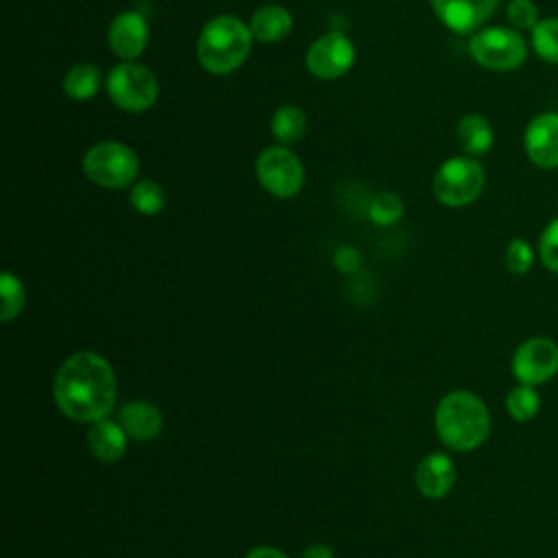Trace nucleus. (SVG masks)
I'll list each match as a JSON object with an SVG mask.
<instances>
[{"label":"nucleus","instance_id":"obj_1","mask_svg":"<svg viewBox=\"0 0 558 558\" xmlns=\"http://www.w3.org/2000/svg\"><path fill=\"white\" fill-rule=\"evenodd\" d=\"M54 401L59 410L81 423L107 418L116 405V375L105 357L94 351L70 355L54 377Z\"/></svg>","mask_w":558,"mask_h":558},{"label":"nucleus","instance_id":"obj_2","mask_svg":"<svg viewBox=\"0 0 558 558\" xmlns=\"http://www.w3.org/2000/svg\"><path fill=\"white\" fill-rule=\"evenodd\" d=\"M436 432L456 451L477 449L490 434L486 403L471 390L447 392L436 408Z\"/></svg>","mask_w":558,"mask_h":558},{"label":"nucleus","instance_id":"obj_3","mask_svg":"<svg viewBox=\"0 0 558 558\" xmlns=\"http://www.w3.org/2000/svg\"><path fill=\"white\" fill-rule=\"evenodd\" d=\"M251 44L253 35L248 24L235 15H216L198 35L196 57L207 72L229 74L246 61Z\"/></svg>","mask_w":558,"mask_h":558},{"label":"nucleus","instance_id":"obj_4","mask_svg":"<svg viewBox=\"0 0 558 558\" xmlns=\"http://www.w3.org/2000/svg\"><path fill=\"white\" fill-rule=\"evenodd\" d=\"M469 54L486 70L510 72L525 63L527 44L517 28L488 26L471 35Z\"/></svg>","mask_w":558,"mask_h":558},{"label":"nucleus","instance_id":"obj_5","mask_svg":"<svg viewBox=\"0 0 558 558\" xmlns=\"http://www.w3.org/2000/svg\"><path fill=\"white\" fill-rule=\"evenodd\" d=\"M140 170V159L137 155L120 142H98L87 153L83 155V172L85 177L109 190H120L126 187L129 183L135 181Z\"/></svg>","mask_w":558,"mask_h":558},{"label":"nucleus","instance_id":"obj_6","mask_svg":"<svg viewBox=\"0 0 558 558\" xmlns=\"http://www.w3.org/2000/svg\"><path fill=\"white\" fill-rule=\"evenodd\" d=\"M107 94L122 111L140 113L155 105L159 96L157 76L142 63L122 61L107 74Z\"/></svg>","mask_w":558,"mask_h":558},{"label":"nucleus","instance_id":"obj_7","mask_svg":"<svg viewBox=\"0 0 558 558\" xmlns=\"http://www.w3.org/2000/svg\"><path fill=\"white\" fill-rule=\"evenodd\" d=\"M486 172L473 157H451L434 174V196L447 207L471 205L484 190Z\"/></svg>","mask_w":558,"mask_h":558},{"label":"nucleus","instance_id":"obj_8","mask_svg":"<svg viewBox=\"0 0 558 558\" xmlns=\"http://www.w3.org/2000/svg\"><path fill=\"white\" fill-rule=\"evenodd\" d=\"M255 174L262 187L277 198L296 196L305 181L301 159L286 146L264 148L255 159Z\"/></svg>","mask_w":558,"mask_h":558},{"label":"nucleus","instance_id":"obj_9","mask_svg":"<svg viewBox=\"0 0 558 558\" xmlns=\"http://www.w3.org/2000/svg\"><path fill=\"white\" fill-rule=\"evenodd\" d=\"M510 368L519 384L541 386L558 373V344L547 336L527 338L514 349Z\"/></svg>","mask_w":558,"mask_h":558},{"label":"nucleus","instance_id":"obj_10","mask_svg":"<svg viewBox=\"0 0 558 558\" xmlns=\"http://www.w3.org/2000/svg\"><path fill=\"white\" fill-rule=\"evenodd\" d=\"M353 61H355V48L349 41V37H344L338 31L320 35L307 48V54H305V65L310 74L323 81H331L347 74Z\"/></svg>","mask_w":558,"mask_h":558},{"label":"nucleus","instance_id":"obj_11","mask_svg":"<svg viewBox=\"0 0 558 558\" xmlns=\"http://www.w3.org/2000/svg\"><path fill=\"white\" fill-rule=\"evenodd\" d=\"M499 0H432L436 17L453 33L473 35L495 13Z\"/></svg>","mask_w":558,"mask_h":558},{"label":"nucleus","instance_id":"obj_12","mask_svg":"<svg viewBox=\"0 0 558 558\" xmlns=\"http://www.w3.org/2000/svg\"><path fill=\"white\" fill-rule=\"evenodd\" d=\"M527 159L538 168H558V113L545 111L534 116L523 133Z\"/></svg>","mask_w":558,"mask_h":558},{"label":"nucleus","instance_id":"obj_13","mask_svg":"<svg viewBox=\"0 0 558 558\" xmlns=\"http://www.w3.org/2000/svg\"><path fill=\"white\" fill-rule=\"evenodd\" d=\"M109 48L122 61L137 59L148 44V24L137 11L118 13L107 31Z\"/></svg>","mask_w":558,"mask_h":558},{"label":"nucleus","instance_id":"obj_14","mask_svg":"<svg viewBox=\"0 0 558 558\" xmlns=\"http://www.w3.org/2000/svg\"><path fill=\"white\" fill-rule=\"evenodd\" d=\"M414 482L427 499H442L456 484V466L449 456L429 453L418 462Z\"/></svg>","mask_w":558,"mask_h":558},{"label":"nucleus","instance_id":"obj_15","mask_svg":"<svg viewBox=\"0 0 558 558\" xmlns=\"http://www.w3.org/2000/svg\"><path fill=\"white\" fill-rule=\"evenodd\" d=\"M118 423L135 440H153L163 425L161 412L148 401H129L118 412Z\"/></svg>","mask_w":558,"mask_h":558},{"label":"nucleus","instance_id":"obj_16","mask_svg":"<svg viewBox=\"0 0 558 558\" xmlns=\"http://www.w3.org/2000/svg\"><path fill=\"white\" fill-rule=\"evenodd\" d=\"M126 432L120 423L100 418L87 432V445L92 453L107 464L118 462L126 453Z\"/></svg>","mask_w":558,"mask_h":558},{"label":"nucleus","instance_id":"obj_17","mask_svg":"<svg viewBox=\"0 0 558 558\" xmlns=\"http://www.w3.org/2000/svg\"><path fill=\"white\" fill-rule=\"evenodd\" d=\"M248 28L253 39L262 44H275L286 39L292 31V15L279 4H266L253 13Z\"/></svg>","mask_w":558,"mask_h":558},{"label":"nucleus","instance_id":"obj_18","mask_svg":"<svg viewBox=\"0 0 558 558\" xmlns=\"http://www.w3.org/2000/svg\"><path fill=\"white\" fill-rule=\"evenodd\" d=\"M456 135H458V144L469 157H480L488 153L495 140L490 122L480 113L462 116L456 126Z\"/></svg>","mask_w":558,"mask_h":558},{"label":"nucleus","instance_id":"obj_19","mask_svg":"<svg viewBox=\"0 0 558 558\" xmlns=\"http://www.w3.org/2000/svg\"><path fill=\"white\" fill-rule=\"evenodd\" d=\"M102 72L92 63H76L63 76V92L74 100H89L98 94Z\"/></svg>","mask_w":558,"mask_h":558},{"label":"nucleus","instance_id":"obj_20","mask_svg":"<svg viewBox=\"0 0 558 558\" xmlns=\"http://www.w3.org/2000/svg\"><path fill=\"white\" fill-rule=\"evenodd\" d=\"M307 120L296 105H283L272 113L270 131L279 144H294L305 135Z\"/></svg>","mask_w":558,"mask_h":558},{"label":"nucleus","instance_id":"obj_21","mask_svg":"<svg viewBox=\"0 0 558 558\" xmlns=\"http://www.w3.org/2000/svg\"><path fill=\"white\" fill-rule=\"evenodd\" d=\"M506 410L510 418L517 423L532 421L541 410V395L536 392V386L519 384L506 395Z\"/></svg>","mask_w":558,"mask_h":558},{"label":"nucleus","instance_id":"obj_22","mask_svg":"<svg viewBox=\"0 0 558 558\" xmlns=\"http://www.w3.org/2000/svg\"><path fill=\"white\" fill-rule=\"evenodd\" d=\"M131 205L137 214H144V216H155L163 209L166 205V194H163V187L150 179H144L140 183L133 185L131 190Z\"/></svg>","mask_w":558,"mask_h":558},{"label":"nucleus","instance_id":"obj_23","mask_svg":"<svg viewBox=\"0 0 558 558\" xmlns=\"http://www.w3.org/2000/svg\"><path fill=\"white\" fill-rule=\"evenodd\" d=\"M532 48L543 61L558 63V17L541 20L532 28Z\"/></svg>","mask_w":558,"mask_h":558},{"label":"nucleus","instance_id":"obj_24","mask_svg":"<svg viewBox=\"0 0 558 558\" xmlns=\"http://www.w3.org/2000/svg\"><path fill=\"white\" fill-rule=\"evenodd\" d=\"M403 216V201L395 192H379L368 203V218L379 227H390Z\"/></svg>","mask_w":558,"mask_h":558},{"label":"nucleus","instance_id":"obj_25","mask_svg":"<svg viewBox=\"0 0 558 558\" xmlns=\"http://www.w3.org/2000/svg\"><path fill=\"white\" fill-rule=\"evenodd\" d=\"M0 294H2L0 318L4 323H9L11 318H15L22 312L24 301H26L22 281L15 275H11V272H2V277H0Z\"/></svg>","mask_w":558,"mask_h":558},{"label":"nucleus","instance_id":"obj_26","mask_svg":"<svg viewBox=\"0 0 558 558\" xmlns=\"http://www.w3.org/2000/svg\"><path fill=\"white\" fill-rule=\"evenodd\" d=\"M506 268L512 275H527L532 264H534V251L530 246L527 240L523 238H512L506 246V255H504Z\"/></svg>","mask_w":558,"mask_h":558},{"label":"nucleus","instance_id":"obj_27","mask_svg":"<svg viewBox=\"0 0 558 558\" xmlns=\"http://www.w3.org/2000/svg\"><path fill=\"white\" fill-rule=\"evenodd\" d=\"M506 15L517 31H532L541 22L538 9L532 0H510L506 7Z\"/></svg>","mask_w":558,"mask_h":558},{"label":"nucleus","instance_id":"obj_28","mask_svg":"<svg viewBox=\"0 0 558 558\" xmlns=\"http://www.w3.org/2000/svg\"><path fill=\"white\" fill-rule=\"evenodd\" d=\"M538 255L545 268L558 272V218L545 225L538 238Z\"/></svg>","mask_w":558,"mask_h":558},{"label":"nucleus","instance_id":"obj_29","mask_svg":"<svg viewBox=\"0 0 558 558\" xmlns=\"http://www.w3.org/2000/svg\"><path fill=\"white\" fill-rule=\"evenodd\" d=\"M360 253L353 246H338L333 253V264L342 275H351L360 268Z\"/></svg>","mask_w":558,"mask_h":558},{"label":"nucleus","instance_id":"obj_30","mask_svg":"<svg viewBox=\"0 0 558 558\" xmlns=\"http://www.w3.org/2000/svg\"><path fill=\"white\" fill-rule=\"evenodd\" d=\"M301 558H333V551H331V547H327V545L314 543V545H307V547L303 549Z\"/></svg>","mask_w":558,"mask_h":558},{"label":"nucleus","instance_id":"obj_31","mask_svg":"<svg viewBox=\"0 0 558 558\" xmlns=\"http://www.w3.org/2000/svg\"><path fill=\"white\" fill-rule=\"evenodd\" d=\"M244 558H288V556L275 547L262 545V547H253Z\"/></svg>","mask_w":558,"mask_h":558}]
</instances>
